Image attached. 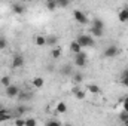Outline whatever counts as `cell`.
I'll return each mask as SVG.
<instances>
[{
	"label": "cell",
	"instance_id": "cell-1",
	"mask_svg": "<svg viewBox=\"0 0 128 126\" xmlns=\"http://www.w3.org/2000/svg\"><path fill=\"white\" fill-rule=\"evenodd\" d=\"M78 43L82 46V48H92L94 46V37L91 36V34H79L78 36Z\"/></svg>",
	"mask_w": 128,
	"mask_h": 126
},
{
	"label": "cell",
	"instance_id": "cell-2",
	"mask_svg": "<svg viewBox=\"0 0 128 126\" xmlns=\"http://www.w3.org/2000/svg\"><path fill=\"white\" fill-rule=\"evenodd\" d=\"M73 63H74L76 67H85L86 63H88V57H86V54H85V52L74 54V60H73Z\"/></svg>",
	"mask_w": 128,
	"mask_h": 126
},
{
	"label": "cell",
	"instance_id": "cell-3",
	"mask_svg": "<svg viewBox=\"0 0 128 126\" xmlns=\"http://www.w3.org/2000/svg\"><path fill=\"white\" fill-rule=\"evenodd\" d=\"M73 16H74L76 22H79L80 25H86V24L90 22L88 16H86V15H85L82 10H78V9H74V10H73Z\"/></svg>",
	"mask_w": 128,
	"mask_h": 126
},
{
	"label": "cell",
	"instance_id": "cell-4",
	"mask_svg": "<svg viewBox=\"0 0 128 126\" xmlns=\"http://www.w3.org/2000/svg\"><path fill=\"white\" fill-rule=\"evenodd\" d=\"M118 54H119V49H118L116 45H109V46L104 49V52H103V55H104L106 58H115Z\"/></svg>",
	"mask_w": 128,
	"mask_h": 126
},
{
	"label": "cell",
	"instance_id": "cell-5",
	"mask_svg": "<svg viewBox=\"0 0 128 126\" xmlns=\"http://www.w3.org/2000/svg\"><path fill=\"white\" fill-rule=\"evenodd\" d=\"M6 89V95L9 96V98H16L18 95H20V88L16 86V85H9L8 88H4Z\"/></svg>",
	"mask_w": 128,
	"mask_h": 126
},
{
	"label": "cell",
	"instance_id": "cell-6",
	"mask_svg": "<svg viewBox=\"0 0 128 126\" xmlns=\"http://www.w3.org/2000/svg\"><path fill=\"white\" fill-rule=\"evenodd\" d=\"M24 63H26V60L22 55H14V58H12V67L14 68H22Z\"/></svg>",
	"mask_w": 128,
	"mask_h": 126
},
{
	"label": "cell",
	"instance_id": "cell-7",
	"mask_svg": "<svg viewBox=\"0 0 128 126\" xmlns=\"http://www.w3.org/2000/svg\"><path fill=\"white\" fill-rule=\"evenodd\" d=\"M86 91H88L90 94H92V95H98L100 92H101V88H100L98 85H94V83H90V85L86 86Z\"/></svg>",
	"mask_w": 128,
	"mask_h": 126
},
{
	"label": "cell",
	"instance_id": "cell-8",
	"mask_svg": "<svg viewBox=\"0 0 128 126\" xmlns=\"http://www.w3.org/2000/svg\"><path fill=\"white\" fill-rule=\"evenodd\" d=\"M82 46L78 43V40H73L72 43H70V51L73 52V54H79V52H82Z\"/></svg>",
	"mask_w": 128,
	"mask_h": 126
},
{
	"label": "cell",
	"instance_id": "cell-9",
	"mask_svg": "<svg viewBox=\"0 0 128 126\" xmlns=\"http://www.w3.org/2000/svg\"><path fill=\"white\" fill-rule=\"evenodd\" d=\"M73 95L76 96V99L82 101V99H85L86 92H85V91H82V89H79V88H74V89H73Z\"/></svg>",
	"mask_w": 128,
	"mask_h": 126
},
{
	"label": "cell",
	"instance_id": "cell-10",
	"mask_svg": "<svg viewBox=\"0 0 128 126\" xmlns=\"http://www.w3.org/2000/svg\"><path fill=\"white\" fill-rule=\"evenodd\" d=\"M55 111H57L58 114H64V113L67 111V104H66L64 101H60V102H57V107H55Z\"/></svg>",
	"mask_w": 128,
	"mask_h": 126
},
{
	"label": "cell",
	"instance_id": "cell-11",
	"mask_svg": "<svg viewBox=\"0 0 128 126\" xmlns=\"http://www.w3.org/2000/svg\"><path fill=\"white\" fill-rule=\"evenodd\" d=\"M118 19H119L121 22H128V9L127 7H124L122 10H119V13H118Z\"/></svg>",
	"mask_w": 128,
	"mask_h": 126
},
{
	"label": "cell",
	"instance_id": "cell-12",
	"mask_svg": "<svg viewBox=\"0 0 128 126\" xmlns=\"http://www.w3.org/2000/svg\"><path fill=\"white\" fill-rule=\"evenodd\" d=\"M33 86L36 88V89H40V88H43V85H45V80L42 79V77H34L32 80Z\"/></svg>",
	"mask_w": 128,
	"mask_h": 126
},
{
	"label": "cell",
	"instance_id": "cell-13",
	"mask_svg": "<svg viewBox=\"0 0 128 126\" xmlns=\"http://www.w3.org/2000/svg\"><path fill=\"white\" fill-rule=\"evenodd\" d=\"M12 10H14V13H16V15H22V13L26 12V7H24L22 4H14V6H12Z\"/></svg>",
	"mask_w": 128,
	"mask_h": 126
},
{
	"label": "cell",
	"instance_id": "cell-14",
	"mask_svg": "<svg viewBox=\"0 0 128 126\" xmlns=\"http://www.w3.org/2000/svg\"><path fill=\"white\" fill-rule=\"evenodd\" d=\"M61 54H63L61 48H52V51H51V57H52L54 60H58V58L61 57Z\"/></svg>",
	"mask_w": 128,
	"mask_h": 126
},
{
	"label": "cell",
	"instance_id": "cell-15",
	"mask_svg": "<svg viewBox=\"0 0 128 126\" xmlns=\"http://www.w3.org/2000/svg\"><path fill=\"white\" fill-rule=\"evenodd\" d=\"M90 34H91V36H96V37H101V36H103V28L91 27V28H90Z\"/></svg>",
	"mask_w": 128,
	"mask_h": 126
},
{
	"label": "cell",
	"instance_id": "cell-16",
	"mask_svg": "<svg viewBox=\"0 0 128 126\" xmlns=\"http://www.w3.org/2000/svg\"><path fill=\"white\" fill-rule=\"evenodd\" d=\"M34 43H36L37 46H45V45H46V37H45V36H37V37L34 39Z\"/></svg>",
	"mask_w": 128,
	"mask_h": 126
},
{
	"label": "cell",
	"instance_id": "cell-17",
	"mask_svg": "<svg viewBox=\"0 0 128 126\" xmlns=\"http://www.w3.org/2000/svg\"><path fill=\"white\" fill-rule=\"evenodd\" d=\"M91 27H97V28H103L104 30V22L101 19H98V18H94L92 22H91Z\"/></svg>",
	"mask_w": 128,
	"mask_h": 126
},
{
	"label": "cell",
	"instance_id": "cell-18",
	"mask_svg": "<svg viewBox=\"0 0 128 126\" xmlns=\"http://www.w3.org/2000/svg\"><path fill=\"white\" fill-rule=\"evenodd\" d=\"M121 82L124 86H128V68H125L122 73H121Z\"/></svg>",
	"mask_w": 128,
	"mask_h": 126
},
{
	"label": "cell",
	"instance_id": "cell-19",
	"mask_svg": "<svg viewBox=\"0 0 128 126\" xmlns=\"http://www.w3.org/2000/svg\"><path fill=\"white\" fill-rule=\"evenodd\" d=\"M0 83H2V86L8 88V86L10 85V77H9V76H3V77L0 79Z\"/></svg>",
	"mask_w": 128,
	"mask_h": 126
},
{
	"label": "cell",
	"instance_id": "cell-20",
	"mask_svg": "<svg viewBox=\"0 0 128 126\" xmlns=\"http://www.w3.org/2000/svg\"><path fill=\"white\" fill-rule=\"evenodd\" d=\"M15 111H16V114H18V116H21V114H24V113H27V111H28V107H26V105H18Z\"/></svg>",
	"mask_w": 128,
	"mask_h": 126
},
{
	"label": "cell",
	"instance_id": "cell-21",
	"mask_svg": "<svg viewBox=\"0 0 128 126\" xmlns=\"http://www.w3.org/2000/svg\"><path fill=\"white\" fill-rule=\"evenodd\" d=\"M57 37L55 36H51V37H46V45H51V46H54V45H57Z\"/></svg>",
	"mask_w": 128,
	"mask_h": 126
},
{
	"label": "cell",
	"instance_id": "cell-22",
	"mask_svg": "<svg viewBox=\"0 0 128 126\" xmlns=\"http://www.w3.org/2000/svg\"><path fill=\"white\" fill-rule=\"evenodd\" d=\"M119 120L121 122H124L125 125L128 123V113L127 111H122V114H119Z\"/></svg>",
	"mask_w": 128,
	"mask_h": 126
},
{
	"label": "cell",
	"instance_id": "cell-23",
	"mask_svg": "<svg viewBox=\"0 0 128 126\" xmlns=\"http://www.w3.org/2000/svg\"><path fill=\"white\" fill-rule=\"evenodd\" d=\"M73 80H74L76 83H80V82L84 80V76H82L80 73H76V74H73Z\"/></svg>",
	"mask_w": 128,
	"mask_h": 126
},
{
	"label": "cell",
	"instance_id": "cell-24",
	"mask_svg": "<svg viewBox=\"0 0 128 126\" xmlns=\"http://www.w3.org/2000/svg\"><path fill=\"white\" fill-rule=\"evenodd\" d=\"M57 7V0H51V1H48V9L49 10H54Z\"/></svg>",
	"mask_w": 128,
	"mask_h": 126
},
{
	"label": "cell",
	"instance_id": "cell-25",
	"mask_svg": "<svg viewBox=\"0 0 128 126\" xmlns=\"http://www.w3.org/2000/svg\"><path fill=\"white\" fill-rule=\"evenodd\" d=\"M26 125L27 126H34V125H37V122H36V119H26Z\"/></svg>",
	"mask_w": 128,
	"mask_h": 126
},
{
	"label": "cell",
	"instance_id": "cell-26",
	"mask_svg": "<svg viewBox=\"0 0 128 126\" xmlns=\"http://www.w3.org/2000/svg\"><path fill=\"white\" fill-rule=\"evenodd\" d=\"M122 107H124V111H127L128 113V96L124 98V101H122Z\"/></svg>",
	"mask_w": 128,
	"mask_h": 126
},
{
	"label": "cell",
	"instance_id": "cell-27",
	"mask_svg": "<svg viewBox=\"0 0 128 126\" xmlns=\"http://www.w3.org/2000/svg\"><path fill=\"white\" fill-rule=\"evenodd\" d=\"M6 46H8V42H6V39L0 37V49H4Z\"/></svg>",
	"mask_w": 128,
	"mask_h": 126
},
{
	"label": "cell",
	"instance_id": "cell-28",
	"mask_svg": "<svg viewBox=\"0 0 128 126\" xmlns=\"http://www.w3.org/2000/svg\"><path fill=\"white\" fill-rule=\"evenodd\" d=\"M58 1V4H61V6H67L68 3H70V0H57Z\"/></svg>",
	"mask_w": 128,
	"mask_h": 126
},
{
	"label": "cell",
	"instance_id": "cell-29",
	"mask_svg": "<svg viewBox=\"0 0 128 126\" xmlns=\"http://www.w3.org/2000/svg\"><path fill=\"white\" fill-rule=\"evenodd\" d=\"M15 125H18V126L26 125V120H22V119H16V120H15Z\"/></svg>",
	"mask_w": 128,
	"mask_h": 126
},
{
	"label": "cell",
	"instance_id": "cell-30",
	"mask_svg": "<svg viewBox=\"0 0 128 126\" xmlns=\"http://www.w3.org/2000/svg\"><path fill=\"white\" fill-rule=\"evenodd\" d=\"M48 125H60V122H57V120H49Z\"/></svg>",
	"mask_w": 128,
	"mask_h": 126
},
{
	"label": "cell",
	"instance_id": "cell-31",
	"mask_svg": "<svg viewBox=\"0 0 128 126\" xmlns=\"http://www.w3.org/2000/svg\"><path fill=\"white\" fill-rule=\"evenodd\" d=\"M27 1H33V0H27Z\"/></svg>",
	"mask_w": 128,
	"mask_h": 126
},
{
	"label": "cell",
	"instance_id": "cell-32",
	"mask_svg": "<svg viewBox=\"0 0 128 126\" xmlns=\"http://www.w3.org/2000/svg\"><path fill=\"white\" fill-rule=\"evenodd\" d=\"M48 1H51V0H48Z\"/></svg>",
	"mask_w": 128,
	"mask_h": 126
},
{
	"label": "cell",
	"instance_id": "cell-33",
	"mask_svg": "<svg viewBox=\"0 0 128 126\" xmlns=\"http://www.w3.org/2000/svg\"><path fill=\"white\" fill-rule=\"evenodd\" d=\"M127 9H128V6H127Z\"/></svg>",
	"mask_w": 128,
	"mask_h": 126
},
{
	"label": "cell",
	"instance_id": "cell-34",
	"mask_svg": "<svg viewBox=\"0 0 128 126\" xmlns=\"http://www.w3.org/2000/svg\"><path fill=\"white\" fill-rule=\"evenodd\" d=\"M127 125H128V123H127Z\"/></svg>",
	"mask_w": 128,
	"mask_h": 126
}]
</instances>
